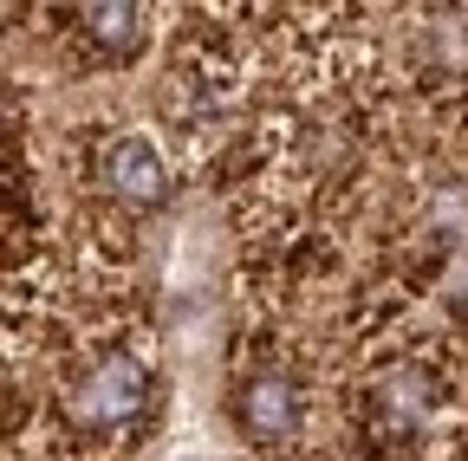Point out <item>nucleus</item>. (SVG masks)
I'll return each mask as SVG.
<instances>
[{
  "label": "nucleus",
  "instance_id": "1",
  "mask_svg": "<svg viewBox=\"0 0 468 461\" xmlns=\"http://www.w3.org/2000/svg\"><path fill=\"white\" fill-rule=\"evenodd\" d=\"M144 396H150L144 358L111 351V358H98V364L85 371V383L72 390V416H79L85 429H124V423L144 410Z\"/></svg>",
  "mask_w": 468,
  "mask_h": 461
},
{
  "label": "nucleus",
  "instance_id": "2",
  "mask_svg": "<svg viewBox=\"0 0 468 461\" xmlns=\"http://www.w3.org/2000/svg\"><path fill=\"white\" fill-rule=\"evenodd\" d=\"M234 410H241V429H248L254 442H273V448H280V442L300 435V423H306V396H300V383H292L286 371H261V377L241 383Z\"/></svg>",
  "mask_w": 468,
  "mask_h": 461
},
{
  "label": "nucleus",
  "instance_id": "3",
  "mask_svg": "<svg viewBox=\"0 0 468 461\" xmlns=\"http://www.w3.org/2000/svg\"><path fill=\"white\" fill-rule=\"evenodd\" d=\"M104 183L117 189V202L131 208H156L169 195V162L150 137H117L111 156H104Z\"/></svg>",
  "mask_w": 468,
  "mask_h": 461
},
{
  "label": "nucleus",
  "instance_id": "4",
  "mask_svg": "<svg viewBox=\"0 0 468 461\" xmlns=\"http://www.w3.org/2000/svg\"><path fill=\"white\" fill-rule=\"evenodd\" d=\"M85 33L111 52V59H124L137 46V33H144V20H137V7H85Z\"/></svg>",
  "mask_w": 468,
  "mask_h": 461
}]
</instances>
